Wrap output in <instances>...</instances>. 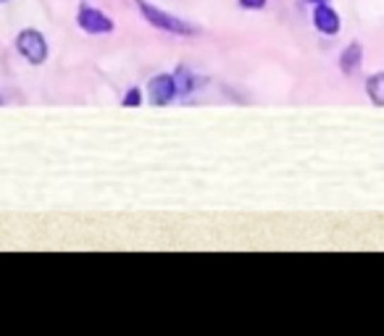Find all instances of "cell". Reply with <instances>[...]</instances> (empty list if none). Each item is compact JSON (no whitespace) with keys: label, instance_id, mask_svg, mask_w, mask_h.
Instances as JSON below:
<instances>
[{"label":"cell","instance_id":"obj_1","mask_svg":"<svg viewBox=\"0 0 384 336\" xmlns=\"http://www.w3.org/2000/svg\"><path fill=\"white\" fill-rule=\"evenodd\" d=\"M140 11H142V16H145L153 27L163 29V32H171V35H195V27H190V24H185L182 19L171 16V13H166V11L153 8V6L145 3V0H140Z\"/></svg>","mask_w":384,"mask_h":336},{"label":"cell","instance_id":"obj_2","mask_svg":"<svg viewBox=\"0 0 384 336\" xmlns=\"http://www.w3.org/2000/svg\"><path fill=\"white\" fill-rule=\"evenodd\" d=\"M16 50L35 66L45 64L47 58V42L37 29H24L19 37H16Z\"/></svg>","mask_w":384,"mask_h":336},{"label":"cell","instance_id":"obj_3","mask_svg":"<svg viewBox=\"0 0 384 336\" xmlns=\"http://www.w3.org/2000/svg\"><path fill=\"white\" fill-rule=\"evenodd\" d=\"M76 24L85 29L87 35H108V32H113V21L105 16L103 11L93 8V6H82L79 8Z\"/></svg>","mask_w":384,"mask_h":336},{"label":"cell","instance_id":"obj_4","mask_svg":"<svg viewBox=\"0 0 384 336\" xmlns=\"http://www.w3.org/2000/svg\"><path fill=\"white\" fill-rule=\"evenodd\" d=\"M174 97H177V90H174V79L171 76L161 74L156 79H150V100H153V105H166Z\"/></svg>","mask_w":384,"mask_h":336},{"label":"cell","instance_id":"obj_5","mask_svg":"<svg viewBox=\"0 0 384 336\" xmlns=\"http://www.w3.org/2000/svg\"><path fill=\"white\" fill-rule=\"evenodd\" d=\"M313 24H316V29H319V32H324V35H337V32H339L337 11H332L327 3H319V6H316V11H313Z\"/></svg>","mask_w":384,"mask_h":336},{"label":"cell","instance_id":"obj_6","mask_svg":"<svg viewBox=\"0 0 384 336\" xmlns=\"http://www.w3.org/2000/svg\"><path fill=\"white\" fill-rule=\"evenodd\" d=\"M361 58H363V47L358 45V42L347 45V50L342 53V58H339V66H342V71H345V74H353V71H358V66H361Z\"/></svg>","mask_w":384,"mask_h":336},{"label":"cell","instance_id":"obj_7","mask_svg":"<svg viewBox=\"0 0 384 336\" xmlns=\"http://www.w3.org/2000/svg\"><path fill=\"white\" fill-rule=\"evenodd\" d=\"M171 79H174V90H177V95H190L192 92V87H195V79H192V74H190L185 66L177 68V74L171 76Z\"/></svg>","mask_w":384,"mask_h":336},{"label":"cell","instance_id":"obj_8","mask_svg":"<svg viewBox=\"0 0 384 336\" xmlns=\"http://www.w3.org/2000/svg\"><path fill=\"white\" fill-rule=\"evenodd\" d=\"M366 90H368V97H371L376 105H384V74L371 76L368 84H366Z\"/></svg>","mask_w":384,"mask_h":336},{"label":"cell","instance_id":"obj_9","mask_svg":"<svg viewBox=\"0 0 384 336\" xmlns=\"http://www.w3.org/2000/svg\"><path fill=\"white\" fill-rule=\"evenodd\" d=\"M140 100H142V92L137 90V87H132L129 92L124 95L122 105H127V108H137V105H140Z\"/></svg>","mask_w":384,"mask_h":336},{"label":"cell","instance_id":"obj_10","mask_svg":"<svg viewBox=\"0 0 384 336\" xmlns=\"http://www.w3.org/2000/svg\"><path fill=\"white\" fill-rule=\"evenodd\" d=\"M240 6H243V8H250V11H258L266 6V0H240Z\"/></svg>","mask_w":384,"mask_h":336},{"label":"cell","instance_id":"obj_11","mask_svg":"<svg viewBox=\"0 0 384 336\" xmlns=\"http://www.w3.org/2000/svg\"><path fill=\"white\" fill-rule=\"evenodd\" d=\"M308 3H313V6H319V3H327V0H308Z\"/></svg>","mask_w":384,"mask_h":336},{"label":"cell","instance_id":"obj_12","mask_svg":"<svg viewBox=\"0 0 384 336\" xmlns=\"http://www.w3.org/2000/svg\"><path fill=\"white\" fill-rule=\"evenodd\" d=\"M0 105H3V97H0Z\"/></svg>","mask_w":384,"mask_h":336},{"label":"cell","instance_id":"obj_13","mask_svg":"<svg viewBox=\"0 0 384 336\" xmlns=\"http://www.w3.org/2000/svg\"><path fill=\"white\" fill-rule=\"evenodd\" d=\"M0 3H3V0H0Z\"/></svg>","mask_w":384,"mask_h":336}]
</instances>
